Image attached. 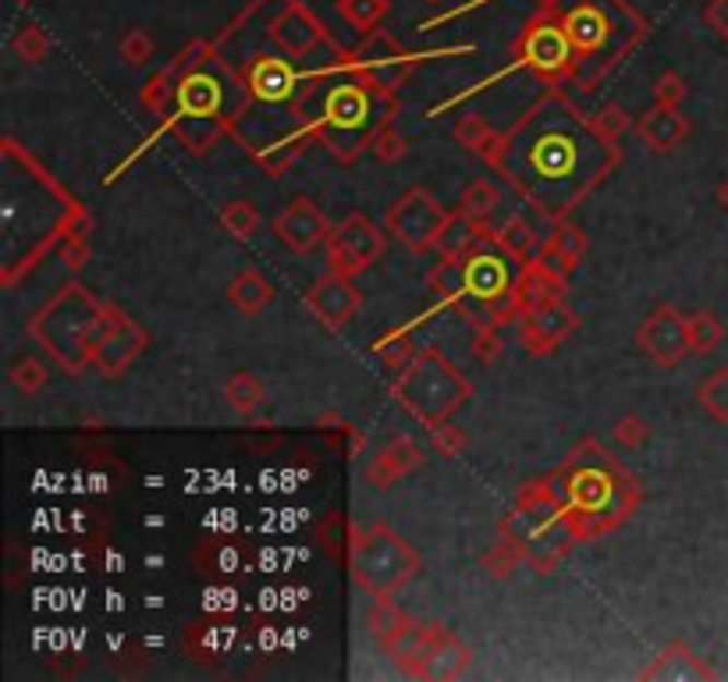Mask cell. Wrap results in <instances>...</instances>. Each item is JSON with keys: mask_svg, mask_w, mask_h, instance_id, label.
I'll use <instances>...</instances> for the list:
<instances>
[{"mask_svg": "<svg viewBox=\"0 0 728 682\" xmlns=\"http://www.w3.org/2000/svg\"><path fill=\"white\" fill-rule=\"evenodd\" d=\"M441 54H448V50L412 54L388 33V28L380 25V28H374V33H366L360 39V47L349 50V61L366 82H374L380 93L398 96V90H402L406 79L412 75V68H416L420 61H426V57H441Z\"/></svg>", "mask_w": 728, "mask_h": 682, "instance_id": "obj_15", "label": "cell"}, {"mask_svg": "<svg viewBox=\"0 0 728 682\" xmlns=\"http://www.w3.org/2000/svg\"><path fill=\"white\" fill-rule=\"evenodd\" d=\"M246 551H242L238 540H213L196 551V565L203 568L213 579H235L246 573Z\"/></svg>", "mask_w": 728, "mask_h": 682, "instance_id": "obj_30", "label": "cell"}, {"mask_svg": "<svg viewBox=\"0 0 728 682\" xmlns=\"http://www.w3.org/2000/svg\"><path fill=\"white\" fill-rule=\"evenodd\" d=\"M469 665H473V650H469L459 636L451 630L441 625L437 636L431 639V647L420 658V665L412 668V679H459L469 672Z\"/></svg>", "mask_w": 728, "mask_h": 682, "instance_id": "obj_23", "label": "cell"}, {"mask_svg": "<svg viewBox=\"0 0 728 682\" xmlns=\"http://www.w3.org/2000/svg\"><path fill=\"white\" fill-rule=\"evenodd\" d=\"M218 221L235 242H249L256 232H260V210H256L249 199H232V203L221 210Z\"/></svg>", "mask_w": 728, "mask_h": 682, "instance_id": "obj_42", "label": "cell"}, {"mask_svg": "<svg viewBox=\"0 0 728 682\" xmlns=\"http://www.w3.org/2000/svg\"><path fill=\"white\" fill-rule=\"evenodd\" d=\"M426 431H431V445L437 455H445V459H459V455H466L469 434L462 431V426H455L451 420H441L434 426H426Z\"/></svg>", "mask_w": 728, "mask_h": 682, "instance_id": "obj_50", "label": "cell"}, {"mask_svg": "<svg viewBox=\"0 0 728 682\" xmlns=\"http://www.w3.org/2000/svg\"><path fill=\"white\" fill-rule=\"evenodd\" d=\"M502 355H505V345H502V338H497L494 327H477L473 331V360L480 366H497L502 363Z\"/></svg>", "mask_w": 728, "mask_h": 682, "instance_id": "obj_56", "label": "cell"}, {"mask_svg": "<svg viewBox=\"0 0 728 682\" xmlns=\"http://www.w3.org/2000/svg\"><path fill=\"white\" fill-rule=\"evenodd\" d=\"M11 50L19 54V61H25V64H43V61H47V54H50L47 28H43L39 22L22 25L19 33H14V39H11Z\"/></svg>", "mask_w": 728, "mask_h": 682, "instance_id": "obj_46", "label": "cell"}, {"mask_svg": "<svg viewBox=\"0 0 728 682\" xmlns=\"http://www.w3.org/2000/svg\"><path fill=\"white\" fill-rule=\"evenodd\" d=\"M497 207H502V189H497L491 178H473L462 189L459 207L455 210H462L466 217H473V221H491Z\"/></svg>", "mask_w": 728, "mask_h": 682, "instance_id": "obj_36", "label": "cell"}, {"mask_svg": "<svg viewBox=\"0 0 728 682\" xmlns=\"http://www.w3.org/2000/svg\"><path fill=\"white\" fill-rule=\"evenodd\" d=\"M391 398L423 426H434L451 420L473 398V384L441 349L420 345V352L395 374Z\"/></svg>", "mask_w": 728, "mask_h": 682, "instance_id": "obj_8", "label": "cell"}, {"mask_svg": "<svg viewBox=\"0 0 728 682\" xmlns=\"http://www.w3.org/2000/svg\"><path fill=\"white\" fill-rule=\"evenodd\" d=\"M491 238H494L491 221H473V217H466L462 210H455L445 224V235H441V242H437V252L441 256H469L480 242H491Z\"/></svg>", "mask_w": 728, "mask_h": 682, "instance_id": "obj_29", "label": "cell"}, {"mask_svg": "<svg viewBox=\"0 0 728 682\" xmlns=\"http://www.w3.org/2000/svg\"><path fill=\"white\" fill-rule=\"evenodd\" d=\"M696 402L707 412L711 420L718 423H728V366L715 369L707 380H701V388H696Z\"/></svg>", "mask_w": 728, "mask_h": 682, "instance_id": "obj_44", "label": "cell"}, {"mask_svg": "<svg viewBox=\"0 0 728 682\" xmlns=\"http://www.w3.org/2000/svg\"><path fill=\"white\" fill-rule=\"evenodd\" d=\"M718 203H721V207L728 210V178H725V181L718 185Z\"/></svg>", "mask_w": 728, "mask_h": 682, "instance_id": "obj_59", "label": "cell"}, {"mask_svg": "<svg viewBox=\"0 0 728 682\" xmlns=\"http://www.w3.org/2000/svg\"><path fill=\"white\" fill-rule=\"evenodd\" d=\"M686 79L679 75L676 68H668L658 75L654 82V104H665V107H682V99H686Z\"/></svg>", "mask_w": 728, "mask_h": 682, "instance_id": "obj_55", "label": "cell"}, {"mask_svg": "<svg viewBox=\"0 0 728 682\" xmlns=\"http://www.w3.org/2000/svg\"><path fill=\"white\" fill-rule=\"evenodd\" d=\"M494 242H497V246H502V252H508L519 267L530 263L533 256H537V249L544 246V242H540V235L533 232V224L522 221V217H508V221L497 224V227H494Z\"/></svg>", "mask_w": 728, "mask_h": 682, "instance_id": "obj_33", "label": "cell"}, {"mask_svg": "<svg viewBox=\"0 0 728 682\" xmlns=\"http://www.w3.org/2000/svg\"><path fill=\"white\" fill-rule=\"evenodd\" d=\"M548 480L554 491V516L573 530L576 544L619 530L644 502L636 477L594 437H583Z\"/></svg>", "mask_w": 728, "mask_h": 682, "instance_id": "obj_5", "label": "cell"}, {"mask_svg": "<svg viewBox=\"0 0 728 682\" xmlns=\"http://www.w3.org/2000/svg\"><path fill=\"white\" fill-rule=\"evenodd\" d=\"M437 630H441V622H420V619H412L409 615V622L398 630L395 636H388V639H380V650L388 654V658L398 665V672H412V668L420 665V658L426 654V647H431V639L437 636Z\"/></svg>", "mask_w": 728, "mask_h": 682, "instance_id": "obj_26", "label": "cell"}, {"mask_svg": "<svg viewBox=\"0 0 728 682\" xmlns=\"http://www.w3.org/2000/svg\"><path fill=\"white\" fill-rule=\"evenodd\" d=\"M146 341H150V334L142 331V327L128 317H121V324L114 327V331L104 338V345L96 349V360H93V366L99 369L104 377H121L128 366H132L139 355H142V349H146Z\"/></svg>", "mask_w": 728, "mask_h": 682, "instance_id": "obj_25", "label": "cell"}, {"mask_svg": "<svg viewBox=\"0 0 728 682\" xmlns=\"http://www.w3.org/2000/svg\"><path fill=\"white\" fill-rule=\"evenodd\" d=\"M483 164L533 213L559 224L615 175L622 146L597 132L594 114L562 85H544V93L497 132Z\"/></svg>", "mask_w": 728, "mask_h": 682, "instance_id": "obj_1", "label": "cell"}, {"mask_svg": "<svg viewBox=\"0 0 728 682\" xmlns=\"http://www.w3.org/2000/svg\"><path fill=\"white\" fill-rule=\"evenodd\" d=\"M686 331H690V355H711L725 341V324L711 309L690 313Z\"/></svg>", "mask_w": 728, "mask_h": 682, "instance_id": "obj_38", "label": "cell"}, {"mask_svg": "<svg viewBox=\"0 0 728 682\" xmlns=\"http://www.w3.org/2000/svg\"><path fill=\"white\" fill-rule=\"evenodd\" d=\"M349 573L355 587L369 597H395L406 590L412 579L420 576L423 558L420 551L409 544L406 537H398L388 522H374L369 530L355 526L352 533V551H349Z\"/></svg>", "mask_w": 728, "mask_h": 682, "instance_id": "obj_10", "label": "cell"}, {"mask_svg": "<svg viewBox=\"0 0 728 682\" xmlns=\"http://www.w3.org/2000/svg\"><path fill=\"white\" fill-rule=\"evenodd\" d=\"M235 68L246 82L249 99H260V104H295L306 82V71H298V61L284 57L281 50H249Z\"/></svg>", "mask_w": 728, "mask_h": 682, "instance_id": "obj_17", "label": "cell"}, {"mask_svg": "<svg viewBox=\"0 0 728 682\" xmlns=\"http://www.w3.org/2000/svg\"><path fill=\"white\" fill-rule=\"evenodd\" d=\"M64 260V267L75 274V270H82L85 267V260H90V246H85V232H79V235H71L64 246H61V252H57Z\"/></svg>", "mask_w": 728, "mask_h": 682, "instance_id": "obj_57", "label": "cell"}, {"mask_svg": "<svg viewBox=\"0 0 728 682\" xmlns=\"http://www.w3.org/2000/svg\"><path fill=\"white\" fill-rule=\"evenodd\" d=\"M636 345H639V352H644L654 366H661V369L682 366V360L690 355L686 317H682V313L672 303L654 306L644 317V324L636 327Z\"/></svg>", "mask_w": 728, "mask_h": 682, "instance_id": "obj_18", "label": "cell"}, {"mask_svg": "<svg viewBox=\"0 0 728 682\" xmlns=\"http://www.w3.org/2000/svg\"><path fill=\"white\" fill-rule=\"evenodd\" d=\"M519 565H526V558H522V551L512 537H502L497 544H491L488 551L480 554V568L491 579H508Z\"/></svg>", "mask_w": 728, "mask_h": 682, "instance_id": "obj_40", "label": "cell"}, {"mask_svg": "<svg viewBox=\"0 0 728 682\" xmlns=\"http://www.w3.org/2000/svg\"><path fill=\"white\" fill-rule=\"evenodd\" d=\"M548 242H551V246L559 249L573 267H579V260L587 256V235H583V227H576L573 221H559V224H554V232H551Z\"/></svg>", "mask_w": 728, "mask_h": 682, "instance_id": "obj_49", "label": "cell"}, {"mask_svg": "<svg viewBox=\"0 0 728 682\" xmlns=\"http://www.w3.org/2000/svg\"><path fill=\"white\" fill-rule=\"evenodd\" d=\"M303 306L313 313V320H317L324 331L338 334V331H345L349 320L360 313L363 292L355 289V278L338 274V270H327V274H320L306 289Z\"/></svg>", "mask_w": 728, "mask_h": 682, "instance_id": "obj_19", "label": "cell"}, {"mask_svg": "<svg viewBox=\"0 0 728 682\" xmlns=\"http://www.w3.org/2000/svg\"><path fill=\"white\" fill-rule=\"evenodd\" d=\"M704 22H707L711 28H715V33L728 43V0H707Z\"/></svg>", "mask_w": 728, "mask_h": 682, "instance_id": "obj_58", "label": "cell"}, {"mask_svg": "<svg viewBox=\"0 0 728 682\" xmlns=\"http://www.w3.org/2000/svg\"><path fill=\"white\" fill-rule=\"evenodd\" d=\"M512 68L530 71L544 85H573L576 82V50L568 43L559 14L540 8L530 22L519 28L512 43Z\"/></svg>", "mask_w": 728, "mask_h": 682, "instance_id": "obj_11", "label": "cell"}, {"mask_svg": "<svg viewBox=\"0 0 728 682\" xmlns=\"http://www.w3.org/2000/svg\"><path fill=\"white\" fill-rule=\"evenodd\" d=\"M519 263L512 260L508 252H502V246L491 238V242H480V246L462 256V274H466V292H462V303L455 306L462 313V317L473 324V327H483L488 324V313L494 303H502L512 292H516V281H519Z\"/></svg>", "mask_w": 728, "mask_h": 682, "instance_id": "obj_12", "label": "cell"}, {"mask_svg": "<svg viewBox=\"0 0 728 682\" xmlns=\"http://www.w3.org/2000/svg\"><path fill=\"white\" fill-rule=\"evenodd\" d=\"M263 39L284 57H292V61L309 64L341 50V43L327 33V25L303 0H278L263 19Z\"/></svg>", "mask_w": 728, "mask_h": 682, "instance_id": "obj_13", "label": "cell"}, {"mask_svg": "<svg viewBox=\"0 0 728 682\" xmlns=\"http://www.w3.org/2000/svg\"><path fill=\"white\" fill-rule=\"evenodd\" d=\"M121 306L96 298L79 281H68L28 317L25 331L47 360H54L68 377H79L85 374V366H93L96 349L121 324Z\"/></svg>", "mask_w": 728, "mask_h": 682, "instance_id": "obj_7", "label": "cell"}, {"mask_svg": "<svg viewBox=\"0 0 728 682\" xmlns=\"http://www.w3.org/2000/svg\"><path fill=\"white\" fill-rule=\"evenodd\" d=\"M406 622H409V615L391 601V597H374V604H369V611H366V630L377 644L395 636Z\"/></svg>", "mask_w": 728, "mask_h": 682, "instance_id": "obj_43", "label": "cell"}, {"mask_svg": "<svg viewBox=\"0 0 728 682\" xmlns=\"http://www.w3.org/2000/svg\"><path fill=\"white\" fill-rule=\"evenodd\" d=\"M611 437H615V445H622L625 451H636L650 440V423L644 416H636V412H625L615 423V431H611Z\"/></svg>", "mask_w": 728, "mask_h": 682, "instance_id": "obj_54", "label": "cell"}, {"mask_svg": "<svg viewBox=\"0 0 728 682\" xmlns=\"http://www.w3.org/2000/svg\"><path fill=\"white\" fill-rule=\"evenodd\" d=\"M227 139H235L238 146L249 153V161L270 178L289 175L292 164L313 142L295 104H260V99H249V104L242 107Z\"/></svg>", "mask_w": 728, "mask_h": 682, "instance_id": "obj_9", "label": "cell"}, {"mask_svg": "<svg viewBox=\"0 0 728 682\" xmlns=\"http://www.w3.org/2000/svg\"><path fill=\"white\" fill-rule=\"evenodd\" d=\"M516 289H519L522 306H526V309H533V306L559 303V298H565L568 281H562V278H551L548 270H540V267L530 260V263H522Z\"/></svg>", "mask_w": 728, "mask_h": 682, "instance_id": "obj_31", "label": "cell"}, {"mask_svg": "<svg viewBox=\"0 0 728 682\" xmlns=\"http://www.w3.org/2000/svg\"><path fill=\"white\" fill-rule=\"evenodd\" d=\"M352 533H355V522L349 519V511H327V516L317 522V544L331 554L334 562H349V551H352Z\"/></svg>", "mask_w": 728, "mask_h": 682, "instance_id": "obj_34", "label": "cell"}, {"mask_svg": "<svg viewBox=\"0 0 728 682\" xmlns=\"http://www.w3.org/2000/svg\"><path fill=\"white\" fill-rule=\"evenodd\" d=\"M540 4H548V0H540Z\"/></svg>", "mask_w": 728, "mask_h": 682, "instance_id": "obj_62", "label": "cell"}, {"mask_svg": "<svg viewBox=\"0 0 728 682\" xmlns=\"http://www.w3.org/2000/svg\"><path fill=\"white\" fill-rule=\"evenodd\" d=\"M224 402L232 405L238 416H253V412L267 402L263 380L256 374H249V369H238V374H232L224 384Z\"/></svg>", "mask_w": 728, "mask_h": 682, "instance_id": "obj_35", "label": "cell"}, {"mask_svg": "<svg viewBox=\"0 0 728 682\" xmlns=\"http://www.w3.org/2000/svg\"><path fill=\"white\" fill-rule=\"evenodd\" d=\"M423 4H441V0H423Z\"/></svg>", "mask_w": 728, "mask_h": 682, "instance_id": "obj_61", "label": "cell"}, {"mask_svg": "<svg viewBox=\"0 0 728 682\" xmlns=\"http://www.w3.org/2000/svg\"><path fill=\"white\" fill-rule=\"evenodd\" d=\"M579 313L565 303V298H559V303H544V306H533L522 313V345L526 352L533 355V360H540V355H554L568 338H573L579 331Z\"/></svg>", "mask_w": 728, "mask_h": 682, "instance_id": "obj_20", "label": "cell"}, {"mask_svg": "<svg viewBox=\"0 0 728 682\" xmlns=\"http://www.w3.org/2000/svg\"><path fill=\"white\" fill-rule=\"evenodd\" d=\"M227 303H232L242 317H260V313L274 303V284L256 267H246L227 284Z\"/></svg>", "mask_w": 728, "mask_h": 682, "instance_id": "obj_28", "label": "cell"}, {"mask_svg": "<svg viewBox=\"0 0 728 682\" xmlns=\"http://www.w3.org/2000/svg\"><path fill=\"white\" fill-rule=\"evenodd\" d=\"M369 153H374L380 164H398L409 153V142L395 128V121H388V125H380V132L374 136V142H369Z\"/></svg>", "mask_w": 728, "mask_h": 682, "instance_id": "obj_52", "label": "cell"}, {"mask_svg": "<svg viewBox=\"0 0 728 682\" xmlns=\"http://www.w3.org/2000/svg\"><path fill=\"white\" fill-rule=\"evenodd\" d=\"M451 139L459 142V146H466L469 153L477 156H488V150L494 146L497 132L488 125V118H480V114H462L459 121H455V132Z\"/></svg>", "mask_w": 728, "mask_h": 682, "instance_id": "obj_41", "label": "cell"}, {"mask_svg": "<svg viewBox=\"0 0 728 682\" xmlns=\"http://www.w3.org/2000/svg\"><path fill=\"white\" fill-rule=\"evenodd\" d=\"M420 466H423V448H420L409 434H398V437H391L388 445H384V448L374 455V459L366 462L363 480L369 483V487L388 491L391 483L409 477L412 469H420Z\"/></svg>", "mask_w": 728, "mask_h": 682, "instance_id": "obj_22", "label": "cell"}, {"mask_svg": "<svg viewBox=\"0 0 728 682\" xmlns=\"http://www.w3.org/2000/svg\"><path fill=\"white\" fill-rule=\"evenodd\" d=\"M298 118L306 121L313 142L334 156L338 164H355L360 153L380 132V125L398 118V96L380 93L352 68L349 50L327 54L306 68L303 93L295 99Z\"/></svg>", "mask_w": 728, "mask_h": 682, "instance_id": "obj_3", "label": "cell"}, {"mask_svg": "<svg viewBox=\"0 0 728 682\" xmlns=\"http://www.w3.org/2000/svg\"><path fill=\"white\" fill-rule=\"evenodd\" d=\"M639 679H718V672L707 661H701L686 644H668L654 658Z\"/></svg>", "mask_w": 728, "mask_h": 682, "instance_id": "obj_27", "label": "cell"}, {"mask_svg": "<svg viewBox=\"0 0 728 682\" xmlns=\"http://www.w3.org/2000/svg\"><path fill=\"white\" fill-rule=\"evenodd\" d=\"M139 104L146 107L156 118H171V110H175V75H171V68H161L156 75L139 90Z\"/></svg>", "mask_w": 728, "mask_h": 682, "instance_id": "obj_39", "label": "cell"}, {"mask_svg": "<svg viewBox=\"0 0 728 682\" xmlns=\"http://www.w3.org/2000/svg\"><path fill=\"white\" fill-rule=\"evenodd\" d=\"M331 221L324 217V210L306 196H295L289 207H284L274 217V235L284 249H292L295 256H309L313 249H320L327 235H331Z\"/></svg>", "mask_w": 728, "mask_h": 682, "instance_id": "obj_21", "label": "cell"}, {"mask_svg": "<svg viewBox=\"0 0 728 682\" xmlns=\"http://www.w3.org/2000/svg\"><path fill=\"white\" fill-rule=\"evenodd\" d=\"M334 11L355 28V33L366 36V33H374V28H380L384 19L391 14V0H334Z\"/></svg>", "mask_w": 728, "mask_h": 682, "instance_id": "obj_37", "label": "cell"}, {"mask_svg": "<svg viewBox=\"0 0 728 682\" xmlns=\"http://www.w3.org/2000/svg\"><path fill=\"white\" fill-rule=\"evenodd\" d=\"M327 270H338L345 278H360L384 252H388V227H377L363 210H352L345 221L331 227L324 242Z\"/></svg>", "mask_w": 728, "mask_h": 682, "instance_id": "obj_16", "label": "cell"}, {"mask_svg": "<svg viewBox=\"0 0 728 682\" xmlns=\"http://www.w3.org/2000/svg\"><path fill=\"white\" fill-rule=\"evenodd\" d=\"M14 4H22V8H28V4H33V0H14Z\"/></svg>", "mask_w": 728, "mask_h": 682, "instance_id": "obj_60", "label": "cell"}, {"mask_svg": "<svg viewBox=\"0 0 728 682\" xmlns=\"http://www.w3.org/2000/svg\"><path fill=\"white\" fill-rule=\"evenodd\" d=\"M167 68L175 75V110L164 121V132L175 136L189 153L207 156L224 136H232L235 118L249 104L246 82L213 47V39L185 43Z\"/></svg>", "mask_w": 728, "mask_h": 682, "instance_id": "obj_4", "label": "cell"}, {"mask_svg": "<svg viewBox=\"0 0 728 682\" xmlns=\"http://www.w3.org/2000/svg\"><path fill=\"white\" fill-rule=\"evenodd\" d=\"M8 377L22 395H39L43 388H47V366H43L36 355H22V360L11 366Z\"/></svg>", "mask_w": 728, "mask_h": 682, "instance_id": "obj_51", "label": "cell"}, {"mask_svg": "<svg viewBox=\"0 0 728 682\" xmlns=\"http://www.w3.org/2000/svg\"><path fill=\"white\" fill-rule=\"evenodd\" d=\"M4 203H0V284L14 289L43 256L61 252L79 232H90V213L64 192L47 167L14 139H4Z\"/></svg>", "mask_w": 728, "mask_h": 682, "instance_id": "obj_2", "label": "cell"}, {"mask_svg": "<svg viewBox=\"0 0 728 682\" xmlns=\"http://www.w3.org/2000/svg\"><path fill=\"white\" fill-rule=\"evenodd\" d=\"M153 50H156V43H153V36L146 33V28H125L121 33V39H118V57L128 64V68H139V64H146L150 57H153Z\"/></svg>", "mask_w": 728, "mask_h": 682, "instance_id": "obj_48", "label": "cell"}, {"mask_svg": "<svg viewBox=\"0 0 728 682\" xmlns=\"http://www.w3.org/2000/svg\"><path fill=\"white\" fill-rule=\"evenodd\" d=\"M540 8L554 11L565 25L576 50L573 90L579 93H594L650 36L647 14H639L630 0H548Z\"/></svg>", "mask_w": 728, "mask_h": 682, "instance_id": "obj_6", "label": "cell"}, {"mask_svg": "<svg viewBox=\"0 0 728 682\" xmlns=\"http://www.w3.org/2000/svg\"><path fill=\"white\" fill-rule=\"evenodd\" d=\"M594 125H597V132H601L604 139L619 142L625 132H630L633 118H630V110H625L622 104H615V99H608V104L594 114Z\"/></svg>", "mask_w": 728, "mask_h": 682, "instance_id": "obj_53", "label": "cell"}, {"mask_svg": "<svg viewBox=\"0 0 728 682\" xmlns=\"http://www.w3.org/2000/svg\"><path fill=\"white\" fill-rule=\"evenodd\" d=\"M690 132H693V125L679 107L654 104L644 118H636V136L644 139V146L658 156H668L672 150H679L682 142L690 139Z\"/></svg>", "mask_w": 728, "mask_h": 682, "instance_id": "obj_24", "label": "cell"}, {"mask_svg": "<svg viewBox=\"0 0 728 682\" xmlns=\"http://www.w3.org/2000/svg\"><path fill=\"white\" fill-rule=\"evenodd\" d=\"M426 289L434 292L441 306H459L466 292V274H462V256H441V260L426 270Z\"/></svg>", "mask_w": 728, "mask_h": 682, "instance_id": "obj_32", "label": "cell"}, {"mask_svg": "<svg viewBox=\"0 0 728 682\" xmlns=\"http://www.w3.org/2000/svg\"><path fill=\"white\" fill-rule=\"evenodd\" d=\"M317 431H320L327 440H331L334 448L345 451V455H360L363 445H366L363 431H355V426H352L349 420H341L338 412H324V416L317 420Z\"/></svg>", "mask_w": 728, "mask_h": 682, "instance_id": "obj_45", "label": "cell"}, {"mask_svg": "<svg viewBox=\"0 0 728 682\" xmlns=\"http://www.w3.org/2000/svg\"><path fill=\"white\" fill-rule=\"evenodd\" d=\"M409 331L412 327H398V331H391V334H384L377 345H374V352L380 355L384 363H388L391 369H402L412 355L420 352V345H412V338H409Z\"/></svg>", "mask_w": 728, "mask_h": 682, "instance_id": "obj_47", "label": "cell"}, {"mask_svg": "<svg viewBox=\"0 0 728 682\" xmlns=\"http://www.w3.org/2000/svg\"><path fill=\"white\" fill-rule=\"evenodd\" d=\"M448 217H451V210L441 207L431 192L420 189V185H412V189H406L388 207V213H384V227H388V235L395 242H402L412 256H426L431 249H437Z\"/></svg>", "mask_w": 728, "mask_h": 682, "instance_id": "obj_14", "label": "cell"}]
</instances>
